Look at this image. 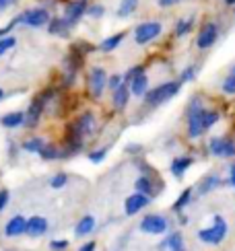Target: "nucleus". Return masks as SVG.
<instances>
[{"mask_svg":"<svg viewBox=\"0 0 235 251\" xmlns=\"http://www.w3.org/2000/svg\"><path fill=\"white\" fill-rule=\"evenodd\" d=\"M143 72H145V66H132V68H130V70H128L126 75H124V82H130L134 76L143 75Z\"/></svg>","mask_w":235,"mask_h":251,"instance_id":"obj_35","label":"nucleus"},{"mask_svg":"<svg viewBox=\"0 0 235 251\" xmlns=\"http://www.w3.org/2000/svg\"><path fill=\"white\" fill-rule=\"evenodd\" d=\"M23 233H27V221L21 214H17V216H13L10 221L6 223V226H4V235L6 237H19V235H23Z\"/></svg>","mask_w":235,"mask_h":251,"instance_id":"obj_13","label":"nucleus"},{"mask_svg":"<svg viewBox=\"0 0 235 251\" xmlns=\"http://www.w3.org/2000/svg\"><path fill=\"white\" fill-rule=\"evenodd\" d=\"M179 2H184V0H157V4L161 8H172V6L179 4Z\"/></svg>","mask_w":235,"mask_h":251,"instance_id":"obj_40","label":"nucleus"},{"mask_svg":"<svg viewBox=\"0 0 235 251\" xmlns=\"http://www.w3.org/2000/svg\"><path fill=\"white\" fill-rule=\"evenodd\" d=\"M95 231V218L93 216H83L81 221L77 223V237H85V235H91Z\"/></svg>","mask_w":235,"mask_h":251,"instance_id":"obj_21","label":"nucleus"},{"mask_svg":"<svg viewBox=\"0 0 235 251\" xmlns=\"http://www.w3.org/2000/svg\"><path fill=\"white\" fill-rule=\"evenodd\" d=\"M83 15H87V4L85 0H72V2L66 4V10H64V21H66L68 27H74L83 19Z\"/></svg>","mask_w":235,"mask_h":251,"instance_id":"obj_10","label":"nucleus"},{"mask_svg":"<svg viewBox=\"0 0 235 251\" xmlns=\"http://www.w3.org/2000/svg\"><path fill=\"white\" fill-rule=\"evenodd\" d=\"M105 154H108V151H105V149L95 151V152H91V154H89V161H91V163H101V161L105 159Z\"/></svg>","mask_w":235,"mask_h":251,"instance_id":"obj_38","label":"nucleus"},{"mask_svg":"<svg viewBox=\"0 0 235 251\" xmlns=\"http://www.w3.org/2000/svg\"><path fill=\"white\" fill-rule=\"evenodd\" d=\"M124 37H126V33H124V31H122V33L110 35L108 39H103V41H101L99 50H101V51H114V50H116V48H118V46H120L122 41H124Z\"/></svg>","mask_w":235,"mask_h":251,"instance_id":"obj_24","label":"nucleus"},{"mask_svg":"<svg viewBox=\"0 0 235 251\" xmlns=\"http://www.w3.org/2000/svg\"><path fill=\"white\" fill-rule=\"evenodd\" d=\"M221 91L225 93V95H235V64L229 68L227 76L223 78V82H221Z\"/></svg>","mask_w":235,"mask_h":251,"instance_id":"obj_26","label":"nucleus"},{"mask_svg":"<svg viewBox=\"0 0 235 251\" xmlns=\"http://www.w3.org/2000/svg\"><path fill=\"white\" fill-rule=\"evenodd\" d=\"M15 44H17V39H15L13 35H4V37H0V56H4L10 48H15Z\"/></svg>","mask_w":235,"mask_h":251,"instance_id":"obj_33","label":"nucleus"},{"mask_svg":"<svg viewBox=\"0 0 235 251\" xmlns=\"http://www.w3.org/2000/svg\"><path fill=\"white\" fill-rule=\"evenodd\" d=\"M233 17H235V8H233Z\"/></svg>","mask_w":235,"mask_h":251,"instance_id":"obj_48","label":"nucleus"},{"mask_svg":"<svg viewBox=\"0 0 235 251\" xmlns=\"http://www.w3.org/2000/svg\"><path fill=\"white\" fill-rule=\"evenodd\" d=\"M198 76V66L196 64H188L184 70H181V75H179V82L184 85V82H194Z\"/></svg>","mask_w":235,"mask_h":251,"instance_id":"obj_31","label":"nucleus"},{"mask_svg":"<svg viewBox=\"0 0 235 251\" xmlns=\"http://www.w3.org/2000/svg\"><path fill=\"white\" fill-rule=\"evenodd\" d=\"M169 251H186V245H184V235H181L179 231H176V233H172L167 237V241L163 243Z\"/></svg>","mask_w":235,"mask_h":251,"instance_id":"obj_22","label":"nucleus"},{"mask_svg":"<svg viewBox=\"0 0 235 251\" xmlns=\"http://www.w3.org/2000/svg\"><path fill=\"white\" fill-rule=\"evenodd\" d=\"M0 124H2L4 128H17V126L25 124V113L23 111H10L6 116H2Z\"/></svg>","mask_w":235,"mask_h":251,"instance_id":"obj_20","label":"nucleus"},{"mask_svg":"<svg viewBox=\"0 0 235 251\" xmlns=\"http://www.w3.org/2000/svg\"><path fill=\"white\" fill-rule=\"evenodd\" d=\"M2 95H4V93H2V89H0V99H2Z\"/></svg>","mask_w":235,"mask_h":251,"instance_id":"obj_47","label":"nucleus"},{"mask_svg":"<svg viewBox=\"0 0 235 251\" xmlns=\"http://www.w3.org/2000/svg\"><path fill=\"white\" fill-rule=\"evenodd\" d=\"M6 202H8V192H6V190H0V212L4 210Z\"/></svg>","mask_w":235,"mask_h":251,"instance_id":"obj_42","label":"nucleus"},{"mask_svg":"<svg viewBox=\"0 0 235 251\" xmlns=\"http://www.w3.org/2000/svg\"><path fill=\"white\" fill-rule=\"evenodd\" d=\"M120 85H124V76H120V75H114V76H110L108 78V87L112 89V93L120 87Z\"/></svg>","mask_w":235,"mask_h":251,"instance_id":"obj_37","label":"nucleus"},{"mask_svg":"<svg viewBox=\"0 0 235 251\" xmlns=\"http://www.w3.org/2000/svg\"><path fill=\"white\" fill-rule=\"evenodd\" d=\"M19 17H21V23H23V25L35 27V29L48 25L52 21V17H50V13L46 8H31V10H25V13L19 15Z\"/></svg>","mask_w":235,"mask_h":251,"instance_id":"obj_9","label":"nucleus"},{"mask_svg":"<svg viewBox=\"0 0 235 251\" xmlns=\"http://www.w3.org/2000/svg\"><path fill=\"white\" fill-rule=\"evenodd\" d=\"M44 140L41 138H31V140H27L25 144H23V149L27 151V152H41V149H44Z\"/></svg>","mask_w":235,"mask_h":251,"instance_id":"obj_32","label":"nucleus"},{"mask_svg":"<svg viewBox=\"0 0 235 251\" xmlns=\"http://www.w3.org/2000/svg\"><path fill=\"white\" fill-rule=\"evenodd\" d=\"M103 13H105V8H103L101 4L87 6V15H89V17H93V19H99V17H103Z\"/></svg>","mask_w":235,"mask_h":251,"instance_id":"obj_36","label":"nucleus"},{"mask_svg":"<svg viewBox=\"0 0 235 251\" xmlns=\"http://www.w3.org/2000/svg\"><path fill=\"white\" fill-rule=\"evenodd\" d=\"M148 202H151V196H147V194H141V192H136L132 196H128L126 198V202H124V210L128 216H134L143 210V208L148 206Z\"/></svg>","mask_w":235,"mask_h":251,"instance_id":"obj_12","label":"nucleus"},{"mask_svg":"<svg viewBox=\"0 0 235 251\" xmlns=\"http://www.w3.org/2000/svg\"><path fill=\"white\" fill-rule=\"evenodd\" d=\"M126 85L130 87V93H132L134 97H145L147 93H148V76H147V72L134 76L130 82H126Z\"/></svg>","mask_w":235,"mask_h":251,"instance_id":"obj_16","label":"nucleus"},{"mask_svg":"<svg viewBox=\"0 0 235 251\" xmlns=\"http://www.w3.org/2000/svg\"><path fill=\"white\" fill-rule=\"evenodd\" d=\"M205 103L198 95H194L188 101L186 107V120H188V138L196 140L205 134V126H202V116H205Z\"/></svg>","mask_w":235,"mask_h":251,"instance_id":"obj_1","label":"nucleus"},{"mask_svg":"<svg viewBox=\"0 0 235 251\" xmlns=\"http://www.w3.org/2000/svg\"><path fill=\"white\" fill-rule=\"evenodd\" d=\"M161 33H163V25L159 23V21H145V23L136 25L134 41L138 46H147V44H151V41H155Z\"/></svg>","mask_w":235,"mask_h":251,"instance_id":"obj_4","label":"nucleus"},{"mask_svg":"<svg viewBox=\"0 0 235 251\" xmlns=\"http://www.w3.org/2000/svg\"><path fill=\"white\" fill-rule=\"evenodd\" d=\"M48 231V221L44 216H31L27 221V235L31 237H41Z\"/></svg>","mask_w":235,"mask_h":251,"instance_id":"obj_19","label":"nucleus"},{"mask_svg":"<svg viewBox=\"0 0 235 251\" xmlns=\"http://www.w3.org/2000/svg\"><path fill=\"white\" fill-rule=\"evenodd\" d=\"M227 233H229V225L225 221V216L212 214V225L206 228H200L198 239L205 245H221L227 239Z\"/></svg>","mask_w":235,"mask_h":251,"instance_id":"obj_2","label":"nucleus"},{"mask_svg":"<svg viewBox=\"0 0 235 251\" xmlns=\"http://www.w3.org/2000/svg\"><path fill=\"white\" fill-rule=\"evenodd\" d=\"M136 8H138V0H122L120 6H118V17L120 19L130 17L136 13Z\"/></svg>","mask_w":235,"mask_h":251,"instance_id":"obj_27","label":"nucleus"},{"mask_svg":"<svg viewBox=\"0 0 235 251\" xmlns=\"http://www.w3.org/2000/svg\"><path fill=\"white\" fill-rule=\"evenodd\" d=\"M134 185H136V192H141V194H147V196H153V194H155V190H153V181L148 179L147 175H141V177H138Z\"/></svg>","mask_w":235,"mask_h":251,"instance_id":"obj_30","label":"nucleus"},{"mask_svg":"<svg viewBox=\"0 0 235 251\" xmlns=\"http://www.w3.org/2000/svg\"><path fill=\"white\" fill-rule=\"evenodd\" d=\"M77 130L83 134V136H91V134H95V130H97V122H95V118H93V113L91 111H87V113H83V116L77 120Z\"/></svg>","mask_w":235,"mask_h":251,"instance_id":"obj_17","label":"nucleus"},{"mask_svg":"<svg viewBox=\"0 0 235 251\" xmlns=\"http://www.w3.org/2000/svg\"><path fill=\"white\" fill-rule=\"evenodd\" d=\"M192 165H194V159H192V156H177V159H174L172 165H169V171H172L174 177L181 179Z\"/></svg>","mask_w":235,"mask_h":251,"instance_id":"obj_14","label":"nucleus"},{"mask_svg":"<svg viewBox=\"0 0 235 251\" xmlns=\"http://www.w3.org/2000/svg\"><path fill=\"white\" fill-rule=\"evenodd\" d=\"M79 251H95V243H93V241H89V243H85V245H83V247H81Z\"/></svg>","mask_w":235,"mask_h":251,"instance_id":"obj_44","label":"nucleus"},{"mask_svg":"<svg viewBox=\"0 0 235 251\" xmlns=\"http://www.w3.org/2000/svg\"><path fill=\"white\" fill-rule=\"evenodd\" d=\"M87 85H89V93H91V95L95 99H99L103 95L105 87H108V75H105V70L103 68H93L89 72Z\"/></svg>","mask_w":235,"mask_h":251,"instance_id":"obj_8","label":"nucleus"},{"mask_svg":"<svg viewBox=\"0 0 235 251\" xmlns=\"http://www.w3.org/2000/svg\"><path fill=\"white\" fill-rule=\"evenodd\" d=\"M219 120H221V113L217 109H205V116H202V126H205V132L210 130Z\"/></svg>","mask_w":235,"mask_h":251,"instance_id":"obj_29","label":"nucleus"},{"mask_svg":"<svg viewBox=\"0 0 235 251\" xmlns=\"http://www.w3.org/2000/svg\"><path fill=\"white\" fill-rule=\"evenodd\" d=\"M64 185H66V175L58 173L54 179H52V187H56V190H58V187H64Z\"/></svg>","mask_w":235,"mask_h":251,"instance_id":"obj_39","label":"nucleus"},{"mask_svg":"<svg viewBox=\"0 0 235 251\" xmlns=\"http://www.w3.org/2000/svg\"><path fill=\"white\" fill-rule=\"evenodd\" d=\"M130 95H132V93H130V87H128L126 82H124V85H120V87H118V89L112 93L114 107H116V109H124V107L128 105V101H130Z\"/></svg>","mask_w":235,"mask_h":251,"instance_id":"obj_18","label":"nucleus"},{"mask_svg":"<svg viewBox=\"0 0 235 251\" xmlns=\"http://www.w3.org/2000/svg\"><path fill=\"white\" fill-rule=\"evenodd\" d=\"M208 152L219 159H233L235 156V140L229 136H215L208 142Z\"/></svg>","mask_w":235,"mask_h":251,"instance_id":"obj_6","label":"nucleus"},{"mask_svg":"<svg viewBox=\"0 0 235 251\" xmlns=\"http://www.w3.org/2000/svg\"><path fill=\"white\" fill-rule=\"evenodd\" d=\"M44 159H58V156H62L64 152H60L56 146H52V144H46L44 149H41V152H39Z\"/></svg>","mask_w":235,"mask_h":251,"instance_id":"obj_34","label":"nucleus"},{"mask_svg":"<svg viewBox=\"0 0 235 251\" xmlns=\"http://www.w3.org/2000/svg\"><path fill=\"white\" fill-rule=\"evenodd\" d=\"M10 2H13V0H0V10H4V8L10 4Z\"/></svg>","mask_w":235,"mask_h":251,"instance_id":"obj_45","label":"nucleus"},{"mask_svg":"<svg viewBox=\"0 0 235 251\" xmlns=\"http://www.w3.org/2000/svg\"><path fill=\"white\" fill-rule=\"evenodd\" d=\"M167 228H169V223L161 214H147L141 221V231L147 235H163L167 233Z\"/></svg>","mask_w":235,"mask_h":251,"instance_id":"obj_7","label":"nucleus"},{"mask_svg":"<svg viewBox=\"0 0 235 251\" xmlns=\"http://www.w3.org/2000/svg\"><path fill=\"white\" fill-rule=\"evenodd\" d=\"M181 91V82L179 80H167V82H161L157 85L155 89H148V93L145 95V103L151 107H159L163 103L172 101L177 93Z\"/></svg>","mask_w":235,"mask_h":251,"instance_id":"obj_3","label":"nucleus"},{"mask_svg":"<svg viewBox=\"0 0 235 251\" xmlns=\"http://www.w3.org/2000/svg\"><path fill=\"white\" fill-rule=\"evenodd\" d=\"M48 99H50V93H44V95H37L33 101H31V105H29V109H27V113H25V124L29 126V128L39 122L41 111H44Z\"/></svg>","mask_w":235,"mask_h":251,"instance_id":"obj_11","label":"nucleus"},{"mask_svg":"<svg viewBox=\"0 0 235 251\" xmlns=\"http://www.w3.org/2000/svg\"><path fill=\"white\" fill-rule=\"evenodd\" d=\"M192 194H194V187H186V190L179 194V198H177L176 204H174V212H177V214H179L181 210H184V208L192 202Z\"/></svg>","mask_w":235,"mask_h":251,"instance_id":"obj_25","label":"nucleus"},{"mask_svg":"<svg viewBox=\"0 0 235 251\" xmlns=\"http://www.w3.org/2000/svg\"><path fill=\"white\" fill-rule=\"evenodd\" d=\"M229 183L235 187V163H231V167H229Z\"/></svg>","mask_w":235,"mask_h":251,"instance_id":"obj_43","label":"nucleus"},{"mask_svg":"<svg viewBox=\"0 0 235 251\" xmlns=\"http://www.w3.org/2000/svg\"><path fill=\"white\" fill-rule=\"evenodd\" d=\"M50 247L54 249V251H64V249L68 247V241H66V239H64V241H52Z\"/></svg>","mask_w":235,"mask_h":251,"instance_id":"obj_41","label":"nucleus"},{"mask_svg":"<svg viewBox=\"0 0 235 251\" xmlns=\"http://www.w3.org/2000/svg\"><path fill=\"white\" fill-rule=\"evenodd\" d=\"M48 31L54 35H66L68 33V25L64 19H52L48 23Z\"/></svg>","mask_w":235,"mask_h":251,"instance_id":"obj_28","label":"nucleus"},{"mask_svg":"<svg viewBox=\"0 0 235 251\" xmlns=\"http://www.w3.org/2000/svg\"><path fill=\"white\" fill-rule=\"evenodd\" d=\"M217 187H221V177L217 173H210V175H206V177H202L200 179V183L196 185V192L200 196H206L210 192H215Z\"/></svg>","mask_w":235,"mask_h":251,"instance_id":"obj_15","label":"nucleus"},{"mask_svg":"<svg viewBox=\"0 0 235 251\" xmlns=\"http://www.w3.org/2000/svg\"><path fill=\"white\" fill-rule=\"evenodd\" d=\"M192 29H194V17H190V19H179L177 23H176L174 33H176V37H186Z\"/></svg>","mask_w":235,"mask_h":251,"instance_id":"obj_23","label":"nucleus"},{"mask_svg":"<svg viewBox=\"0 0 235 251\" xmlns=\"http://www.w3.org/2000/svg\"><path fill=\"white\" fill-rule=\"evenodd\" d=\"M225 4L231 6V8H235V0H225Z\"/></svg>","mask_w":235,"mask_h":251,"instance_id":"obj_46","label":"nucleus"},{"mask_svg":"<svg viewBox=\"0 0 235 251\" xmlns=\"http://www.w3.org/2000/svg\"><path fill=\"white\" fill-rule=\"evenodd\" d=\"M219 35H221L219 23H215V21H206V23H202L198 35H196V48L202 50V51L210 50L219 41Z\"/></svg>","mask_w":235,"mask_h":251,"instance_id":"obj_5","label":"nucleus"}]
</instances>
